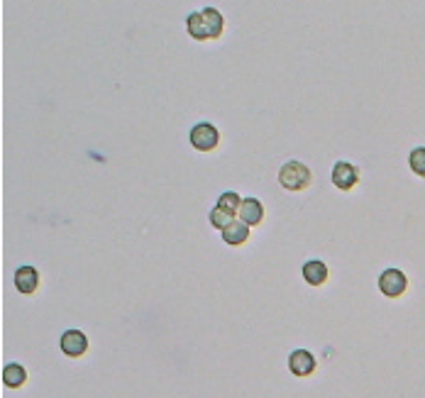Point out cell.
I'll use <instances>...</instances> for the list:
<instances>
[{
	"mask_svg": "<svg viewBox=\"0 0 425 398\" xmlns=\"http://www.w3.org/2000/svg\"><path fill=\"white\" fill-rule=\"evenodd\" d=\"M279 183L286 191H306L310 186V169L303 161H286L279 171Z\"/></svg>",
	"mask_w": 425,
	"mask_h": 398,
	"instance_id": "6da1fadb",
	"label": "cell"
},
{
	"mask_svg": "<svg viewBox=\"0 0 425 398\" xmlns=\"http://www.w3.org/2000/svg\"><path fill=\"white\" fill-rule=\"evenodd\" d=\"M188 140H191V147L196 152H213L220 145V130L211 122H198V125L191 127Z\"/></svg>",
	"mask_w": 425,
	"mask_h": 398,
	"instance_id": "7a4b0ae2",
	"label": "cell"
},
{
	"mask_svg": "<svg viewBox=\"0 0 425 398\" xmlns=\"http://www.w3.org/2000/svg\"><path fill=\"white\" fill-rule=\"evenodd\" d=\"M377 286L384 296H388V298H398V296H403V291L408 288V279L401 269H384V272L379 274Z\"/></svg>",
	"mask_w": 425,
	"mask_h": 398,
	"instance_id": "3957f363",
	"label": "cell"
},
{
	"mask_svg": "<svg viewBox=\"0 0 425 398\" xmlns=\"http://www.w3.org/2000/svg\"><path fill=\"white\" fill-rule=\"evenodd\" d=\"M330 178L340 191H352L357 186V181H360V169L355 164H350V161H337L332 166Z\"/></svg>",
	"mask_w": 425,
	"mask_h": 398,
	"instance_id": "277c9868",
	"label": "cell"
},
{
	"mask_svg": "<svg viewBox=\"0 0 425 398\" xmlns=\"http://www.w3.org/2000/svg\"><path fill=\"white\" fill-rule=\"evenodd\" d=\"M59 347H61V352H64L66 357H74V359H76V357L86 354V350H89V338H86L81 330L71 328V330H66V333L61 335Z\"/></svg>",
	"mask_w": 425,
	"mask_h": 398,
	"instance_id": "5b68a950",
	"label": "cell"
},
{
	"mask_svg": "<svg viewBox=\"0 0 425 398\" xmlns=\"http://www.w3.org/2000/svg\"><path fill=\"white\" fill-rule=\"evenodd\" d=\"M315 366H318V361H315L313 352L294 350L289 354V371L294 376H310L315 371Z\"/></svg>",
	"mask_w": 425,
	"mask_h": 398,
	"instance_id": "8992f818",
	"label": "cell"
},
{
	"mask_svg": "<svg viewBox=\"0 0 425 398\" xmlns=\"http://www.w3.org/2000/svg\"><path fill=\"white\" fill-rule=\"evenodd\" d=\"M13 284H15V288H18L20 293H25V296L34 293V291H37V286H39V272L34 267H30V264H25V267H20L18 272H15Z\"/></svg>",
	"mask_w": 425,
	"mask_h": 398,
	"instance_id": "52a82bcc",
	"label": "cell"
},
{
	"mask_svg": "<svg viewBox=\"0 0 425 398\" xmlns=\"http://www.w3.org/2000/svg\"><path fill=\"white\" fill-rule=\"evenodd\" d=\"M240 220L244 223V225H259V223L264 220V206L262 201H257V198H244L242 206H240Z\"/></svg>",
	"mask_w": 425,
	"mask_h": 398,
	"instance_id": "ba28073f",
	"label": "cell"
},
{
	"mask_svg": "<svg viewBox=\"0 0 425 398\" xmlns=\"http://www.w3.org/2000/svg\"><path fill=\"white\" fill-rule=\"evenodd\" d=\"M301 274H303V279L308 286H322L327 281V267H325V262H320V259L306 262L303 269H301Z\"/></svg>",
	"mask_w": 425,
	"mask_h": 398,
	"instance_id": "9c48e42d",
	"label": "cell"
},
{
	"mask_svg": "<svg viewBox=\"0 0 425 398\" xmlns=\"http://www.w3.org/2000/svg\"><path fill=\"white\" fill-rule=\"evenodd\" d=\"M201 18H203V25H206L208 39H215V37H220V34H223L225 20H223V15H220L218 10H215V8L201 10Z\"/></svg>",
	"mask_w": 425,
	"mask_h": 398,
	"instance_id": "30bf717a",
	"label": "cell"
},
{
	"mask_svg": "<svg viewBox=\"0 0 425 398\" xmlns=\"http://www.w3.org/2000/svg\"><path fill=\"white\" fill-rule=\"evenodd\" d=\"M223 239L228 244H233V247H237V244H244L249 239V225H244L242 220H235L230 227H225L223 232Z\"/></svg>",
	"mask_w": 425,
	"mask_h": 398,
	"instance_id": "8fae6325",
	"label": "cell"
},
{
	"mask_svg": "<svg viewBox=\"0 0 425 398\" xmlns=\"http://www.w3.org/2000/svg\"><path fill=\"white\" fill-rule=\"evenodd\" d=\"M25 381H27V371H25L22 364H8L3 369V384L8 386V389H20V386H25Z\"/></svg>",
	"mask_w": 425,
	"mask_h": 398,
	"instance_id": "7c38bea8",
	"label": "cell"
},
{
	"mask_svg": "<svg viewBox=\"0 0 425 398\" xmlns=\"http://www.w3.org/2000/svg\"><path fill=\"white\" fill-rule=\"evenodd\" d=\"M186 32L191 34L193 39H208V32H206V25H203V18L201 13H191L186 18Z\"/></svg>",
	"mask_w": 425,
	"mask_h": 398,
	"instance_id": "4fadbf2b",
	"label": "cell"
},
{
	"mask_svg": "<svg viewBox=\"0 0 425 398\" xmlns=\"http://www.w3.org/2000/svg\"><path fill=\"white\" fill-rule=\"evenodd\" d=\"M208 220H211V225L215 227V230H220L223 232L225 227H230L235 223V215L233 213H228V211H223L220 206H213V211H211V215H208Z\"/></svg>",
	"mask_w": 425,
	"mask_h": 398,
	"instance_id": "5bb4252c",
	"label": "cell"
},
{
	"mask_svg": "<svg viewBox=\"0 0 425 398\" xmlns=\"http://www.w3.org/2000/svg\"><path fill=\"white\" fill-rule=\"evenodd\" d=\"M408 166H411L413 173H418V176L425 178V147L411 150V154H408Z\"/></svg>",
	"mask_w": 425,
	"mask_h": 398,
	"instance_id": "9a60e30c",
	"label": "cell"
},
{
	"mask_svg": "<svg viewBox=\"0 0 425 398\" xmlns=\"http://www.w3.org/2000/svg\"><path fill=\"white\" fill-rule=\"evenodd\" d=\"M215 206H220L223 211H228V213H240V206H242V201H240V196L235 191H225L223 196L218 198V203Z\"/></svg>",
	"mask_w": 425,
	"mask_h": 398,
	"instance_id": "2e32d148",
	"label": "cell"
}]
</instances>
